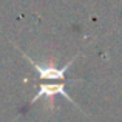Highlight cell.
Segmentation results:
<instances>
[{"instance_id": "obj_1", "label": "cell", "mask_w": 122, "mask_h": 122, "mask_svg": "<svg viewBox=\"0 0 122 122\" xmlns=\"http://www.w3.org/2000/svg\"><path fill=\"white\" fill-rule=\"evenodd\" d=\"M56 94L63 96L65 99H68V101H71L73 104H76V102L68 96V93L65 91V86H63V83H51V85H48V83H46V85H43V86L39 90V91H37L36 99L43 97V96H46V97H51V99H53Z\"/></svg>"}]
</instances>
